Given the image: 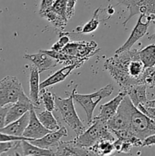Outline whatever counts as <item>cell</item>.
<instances>
[{
    "label": "cell",
    "instance_id": "1",
    "mask_svg": "<svg viewBox=\"0 0 155 156\" xmlns=\"http://www.w3.org/2000/svg\"><path fill=\"white\" fill-rule=\"evenodd\" d=\"M137 49H130L108 58L104 62V68L109 72L112 79L122 88L127 91L132 85H137L129 74V64L135 57L138 56Z\"/></svg>",
    "mask_w": 155,
    "mask_h": 156
},
{
    "label": "cell",
    "instance_id": "2",
    "mask_svg": "<svg viewBox=\"0 0 155 156\" xmlns=\"http://www.w3.org/2000/svg\"><path fill=\"white\" fill-rule=\"evenodd\" d=\"M91 124L88 129H85L81 134L74 139L75 143L79 146L89 149L101 140L115 141V135L109 129L107 123L94 118Z\"/></svg>",
    "mask_w": 155,
    "mask_h": 156
},
{
    "label": "cell",
    "instance_id": "3",
    "mask_svg": "<svg viewBox=\"0 0 155 156\" xmlns=\"http://www.w3.org/2000/svg\"><path fill=\"white\" fill-rule=\"evenodd\" d=\"M75 86L73 89V98L74 101L78 103L82 107L86 113L87 120L88 124H91L93 121L94 110L100 101L111 95L114 90L112 84H108L103 88H100L98 91L91 94H78L76 92Z\"/></svg>",
    "mask_w": 155,
    "mask_h": 156
},
{
    "label": "cell",
    "instance_id": "4",
    "mask_svg": "<svg viewBox=\"0 0 155 156\" xmlns=\"http://www.w3.org/2000/svg\"><path fill=\"white\" fill-rule=\"evenodd\" d=\"M55 105L60 112L63 121L75 133L76 135H80L86 129V126L78 117L74 108L73 92L67 98H62L55 94Z\"/></svg>",
    "mask_w": 155,
    "mask_h": 156
},
{
    "label": "cell",
    "instance_id": "5",
    "mask_svg": "<svg viewBox=\"0 0 155 156\" xmlns=\"http://www.w3.org/2000/svg\"><path fill=\"white\" fill-rule=\"evenodd\" d=\"M129 129L143 141L146 137L155 134V120L135 106L131 114Z\"/></svg>",
    "mask_w": 155,
    "mask_h": 156
},
{
    "label": "cell",
    "instance_id": "6",
    "mask_svg": "<svg viewBox=\"0 0 155 156\" xmlns=\"http://www.w3.org/2000/svg\"><path fill=\"white\" fill-rule=\"evenodd\" d=\"M25 94L19 79L8 76L0 80V106H7L18 101Z\"/></svg>",
    "mask_w": 155,
    "mask_h": 156
},
{
    "label": "cell",
    "instance_id": "7",
    "mask_svg": "<svg viewBox=\"0 0 155 156\" xmlns=\"http://www.w3.org/2000/svg\"><path fill=\"white\" fill-rule=\"evenodd\" d=\"M134 107L135 105L129 95L126 94L120 103L115 115L106 122L109 129L112 130L129 129L131 114Z\"/></svg>",
    "mask_w": 155,
    "mask_h": 156
},
{
    "label": "cell",
    "instance_id": "8",
    "mask_svg": "<svg viewBox=\"0 0 155 156\" xmlns=\"http://www.w3.org/2000/svg\"><path fill=\"white\" fill-rule=\"evenodd\" d=\"M154 21V15H152V14L150 15H146V14L139 15L138 21H137L133 30L131 32L129 38L122 46H121L118 50H115V53H121V52L132 49V46H134L135 43L138 42L141 38H142L147 34V29H148L150 24Z\"/></svg>",
    "mask_w": 155,
    "mask_h": 156
},
{
    "label": "cell",
    "instance_id": "9",
    "mask_svg": "<svg viewBox=\"0 0 155 156\" xmlns=\"http://www.w3.org/2000/svg\"><path fill=\"white\" fill-rule=\"evenodd\" d=\"M118 5H122L127 8L129 15L123 22L126 26L129 20L134 16L141 14L155 15V0H117Z\"/></svg>",
    "mask_w": 155,
    "mask_h": 156
},
{
    "label": "cell",
    "instance_id": "10",
    "mask_svg": "<svg viewBox=\"0 0 155 156\" xmlns=\"http://www.w3.org/2000/svg\"><path fill=\"white\" fill-rule=\"evenodd\" d=\"M33 108V109H39L31 101L30 98L27 96V94H24L18 99V101L10 105L7 114H6L5 125L18 120L25 113L30 111Z\"/></svg>",
    "mask_w": 155,
    "mask_h": 156
},
{
    "label": "cell",
    "instance_id": "11",
    "mask_svg": "<svg viewBox=\"0 0 155 156\" xmlns=\"http://www.w3.org/2000/svg\"><path fill=\"white\" fill-rule=\"evenodd\" d=\"M92 43L73 42L70 44L68 43L61 51L79 59H88L91 56L97 53V50H96L97 44L94 43L93 45H91Z\"/></svg>",
    "mask_w": 155,
    "mask_h": 156
},
{
    "label": "cell",
    "instance_id": "12",
    "mask_svg": "<svg viewBox=\"0 0 155 156\" xmlns=\"http://www.w3.org/2000/svg\"><path fill=\"white\" fill-rule=\"evenodd\" d=\"M68 130L65 126L60 127L59 129L56 131H52L46 134L42 138L33 140L29 141L32 144L36 146L43 148L46 149H52L53 148H56L60 143V140L62 137L68 136Z\"/></svg>",
    "mask_w": 155,
    "mask_h": 156
},
{
    "label": "cell",
    "instance_id": "13",
    "mask_svg": "<svg viewBox=\"0 0 155 156\" xmlns=\"http://www.w3.org/2000/svg\"><path fill=\"white\" fill-rule=\"evenodd\" d=\"M50 132H52V131H50L46 128L44 127L40 123L35 112V109L33 108L30 110L29 123L23 133V136L28 139L29 141H31V140L42 138Z\"/></svg>",
    "mask_w": 155,
    "mask_h": 156
},
{
    "label": "cell",
    "instance_id": "14",
    "mask_svg": "<svg viewBox=\"0 0 155 156\" xmlns=\"http://www.w3.org/2000/svg\"><path fill=\"white\" fill-rule=\"evenodd\" d=\"M24 57L33 62L40 73L54 68L59 62L57 59H53L52 56H50L43 50H40L39 53H35V54H26L24 55Z\"/></svg>",
    "mask_w": 155,
    "mask_h": 156
},
{
    "label": "cell",
    "instance_id": "15",
    "mask_svg": "<svg viewBox=\"0 0 155 156\" xmlns=\"http://www.w3.org/2000/svg\"><path fill=\"white\" fill-rule=\"evenodd\" d=\"M126 94H127L126 91L122 90V91L119 92V94L112 100H110L107 103L102 105L100 108L99 114L94 118L106 123L108 120H110L115 115L120 103Z\"/></svg>",
    "mask_w": 155,
    "mask_h": 156
},
{
    "label": "cell",
    "instance_id": "16",
    "mask_svg": "<svg viewBox=\"0 0 155 156\" xmlns=\"http://www.w3.org/2000/svg\"><path fill=\"white\" fill-rule=\"evenodd\" d=\"M56 149L54 155H94L89 149L79 146L74 140L67 142L60 141Z\"/></svg>",
    "mask_w": 155,
    "mask_h": 156
},
{
    "label": "cell",
    "instance_id": "17",
    "mask_svg": "<svg viewBox=\"0 0 155 156\" xmlns=\"http://www.w3.org/2000/svg\"><path fill=\"white\" fill-rule=\"evenodd\" d=\"M84 63V62H74V63L68 64L66 66H64L63 68H62L61 69L56 72V73L53 75H52L51 76L47 78V79H46V80H44L43 82L40 83V89L48 88V87L52 86V85H56V84L60 83V82H63V81L69 76L70 73H71L73 70L75 69L76 68L80 67L81 66L83 65Z\"/></svg>",
    "mask_w": 155,
    "mask_h": 156
},
{
    "label": "cell",
    "instance_id": "18",
    "mask_svg": "<svg viewBox=\"0 0 155 156\" xmlns=\"http://www.w3.org/2000/svg\"><path fill=\"white\" fill-rule=\"evenodd\" d=\"M29 118L30 111H27L18 120L5 125L4 127L0 129V132L15 136H23V133L29 123Z\"/></svg>",
    "mask_w": 155,
    "mask_h": 156
},
{
    "label": "cell",
    "instance_id": "19",
    "mask_svg": "<svg viewBox=\"0 0 155 156\" xmlns=\"http://www.w3.org/2000/svg\"><path fill=\"white\" fill-rule=\"evenodd\" d=\"M29 84H30V93L29 98L35 105V106L40 108V73L37 69L35 66L30 67V74L29 79Z\"/></svg>",
    "mask_w": 155,
    "mask_h": 156
},
{
    "label": "cell",
    "instance_id": "20",
    "mask_svg": "<svg viewBox=\"0 0 155 156\" xmlns=\"http://www.w3.org/2000/svg\"><path fill=\"white\" fill-rule=\"evenodd\" d=\"M77 1L78 0H56L52 9L69 21L74 14Z\"/></svg>",
    "mask_w": 155,
    "mask_h": 156
},
{
    "label": "cell",
    "instance_id": "21",
    "mask_svg": "<svg viewBox=\"0 0 155 156\" xmlns=\"http://www.w3.org/2000/svg\"><path fill=\"white\" fill-rule=\"evenodd\" d=\"M147 88L145 85L138 84L132 85L126 91L129 98L136 108L140 105H145L148 101L147 98Z\"/></svg>",
    "mask_w": 155,
    "mask_h": 156
},
{
    "label": "cell",
    "instance_id": "22",
    "mask_svg": "<svg viewBox=\"0 0 155 156\" xmlns=\"http://www.w3.org/2000/svg\"><path fill=\"white\" fill-rule=\"evenodd\" d=\"M23 155H54V152L50 149H43L32 144L27 140H22L21 143Z\"/></svg>",
    "mask_w": 155,
    "mask_h": 156
},
{
    "label": "cell",
    "instance_id": "23",
    "mask_svg": "<svg viewBox=\"0 0 155 156\" xmlns=\"http://www.w3.org/2000/svg\"><path fill=\"white\" fill-rule=\"evenodd\" d=\"M36 115L43 126L50 131H56L60 128L57 120L54 117L52 111L45 109Z\"/></svg>",
    "mask_w": 155,
    "mask_h": 156
},
{
    "label": "cell",
    "instance_id": "24",
    "mask_svg": "<svg viewBox=\"0 0 155 156\" xmlns=\"http://www.w3.org/2000/svg\"><path fill=\"white\" fill-rule=\"evenodd\" d=\"M140 60L144 64V68L155 66V44H150L138 50Z\"/></svg>",
    "mask_w": 155,
    "mask_h": 156
},
{
    "label": "cell",
    "instance_id": "25",
    "mask_svg": "<svg viewBox=\"0 0 155 156\" xmlns=\"http://www.w3.org/2000/svg\"><path fill=\"white\" fill-rule=\"evenodd\" d=\"M40 16L42 18H46L47 20V21H49L52 25H53L55 27H56V28L59 29L61 30L65 29V26L67 25V23L68 21V20L65 19L62 15H59L56 12H55L53 9L46 11L43 14H42Z\"/></svg>",
    "mask_w": 155,
    "mask_h": 156
},
{
    "label": "cell",
    "instance_id": "26",
    "mask_svg": "<svg viewBox=\"0 0 155 156\" xmlns=\"http://www.w3.org/2000/svg\"><path fill=\"white\" fill-rule=\"evenodd\" d=\"M112 143L113 142L110 140H103L93 146L92 147L89 148V149L94 153V155H111L115 151Z\"/></svg>",
    "mask_w": 155,
    "mask_h": 156
},
{
    "label": "cell",
    "instance_id": "27",
    "mask_svg": "<svg viewBox=\"0 0 155 156\" xmlns=\"http://www.w3.org/2000/svg\"><path fill=\"white\" fill-rule=\"evenodd\" d=\"M100 9H96L94 12V15L93 17L91 18V19L88 21V23L84 24V25L82 27L81 30L80 31H78V34H91L92 32L95 31L99 27V24H100V19H99V14H100Z\"/></svg>",
    "mask_w": 155,
    "mask_h": 156
},
{
    "label": "cell",
    "instance_id": "28",
    "mask_svg": "<svg viewBox=\"0 0 155 156\" xmlns=\"http://www.w3.org/2000/svg\"><path fill=\"white\" fill-rule=\"evenodd\" d=\"M140 84L145 85L147 88H153L155 87V66L144 69L139 80Z\"/></svg>",
    "mask_w": 155,
    "mask_h": 156
},
{
    "label": "cell",
    "instance_id": "29",
    "mask_svg": "<svg viewBox=\"0 0 155 156\" xmlns=\"http://www.w3.org/2000/svg\"><path fill=\"white\" fill-rule=\"evenodd\" d=\"M40 100L42 101L46 110L53 111L55 110V94L50 92L46 88H42L40 91Z\"/></svg>",
    "mask_w": 155,
    "mask_h": 156
},
{
    "label": "cell",
    "instance_id": "30",
    "mask_svg": "<svg viewBox=\"0 0 155 156\" xmlns=\"http://www.w3.org/2000/svg\"><path fill=\"white\" fill-rule=\"evenodd\" d=\"M22 140L18 141H9V142H0V155L8 152L11 149H15L21 146Z\"/></svg>",
    "mask_w": 155,
    "mask_h": 156
},
{
    "label": "cell",
    "instance_id": "31",
    "mask_svg": "<svg viewBox=\"0 0 155 156\" xmlns=\"http://www.w3.org/2000/svg\"><path fill=\"white\" fill-rule=\"evenodd\" d=\"M68 43H69V38H68V37H67L66 35H64V36L61 37L59 38V40L56 44H53V47H51L50 50H55V51H61L64 48V47L65 45H67Z\"/></svg>",
    "mask_w": 155,
    "mask_h": 156
},
{
    "label": "cell",
    "instance_id": "32",
    "mask_svg": "<svg viewBox=\"0 0 155 156\" xmlns=\"http://www.w3.org/2000/svg\"><path fill=\"white\" fill-rule=\"evenodd\" d=\"M18 140H29L24 136H15L9 135L0 132V142H9V141H18Z\"/></svg>",
    "mask_w": 155,
    "mask_h": 156
},
{
    "label": "cell",
    "instance_id": "33",
    "mask_svg": "<svg viewBox=\"0 0 155 156\" xmlns=\"http://www.w3.org/2000/svg\"><path fill=\"white\" fill-rule=\"evenodd\" d=\"M137 108L143 114L155 120V108H150V107H146L143 105H140L137 107Z\"/></svg>",
    "mask_w": 155,
    "mask_h": 156
},
{
    "label": "cell",
    "instance_id": "34",
    "mask_svg": "<svg viewBox=\"0 0 155 156\" xmlns=\"http://www.w3.org/2000/svg\"><path fill=\"white\" fill-rule=\"evenodd\" d=\"M55 1H56V0H42L40 2V7L39 11L40 15L43 14L44 12H46V11L52 9Z\"/></svg>",
    "mask_w": 155,
    "mask_h": 156
},
{
    "label": "cell",
    "instance_id": "35",
    "mask_svg": "<svg viewBox=\"0 0 155 156\" xmlns=\"http://www.w3.org/2000/svg\"><path fill=\"white\" fill-rule=\"evenodd\" d=\"M9 106H0V129L5 126V117Z\"/></svg>",
    "mask_w": 155,
    "mask_h": 156
},
{
    "label": "cell",
    "instance_id": "36",
    "mask_svg": "<svg viewBox=\"0 0 155 156\" xmlns=\"http://www.w3.org/2000/svg\"><path fill=\"white\" fill-rule=\"evenodd\" d=\"M132 147H133V146H132L129 142L123 141V140H122L121 146H120V149L118 152H119V153L129 154L131 152V150H132Z\"/></svg>",
    "mask_w": 155,
    "mask_h": 156
},
{
    "label": "cell",
    "instance_id": "37",
    "mask_svg": "<svg viewBox=\"0 0 155 156\" xmlns=\"http://www.w3.org/2000/svg\"><path fill=\"white\" fill-rule=\"evenodd\" d=\"M155 145V134L150 135L149 136L146 137L142 141V145L141 146H151Z\"/></svg>",
    "mask_w": 155,
    "mask_h": 156
},
{
    "label": "cell",
    "instance_id": "38",
    "mask_svg": "<svg viewBox=\"0 0 155 156\" xmlns=\"http://www.w3.org/2000/svg\"><path fill=\"white\" fill-rule=\"evenodd\" d=\"M146 107H150V108H155V100H151V101H147L145 103V105H144Z\"/></svg>",
    "mask_w": 155,
    "mask_h": 156
},
{
    "label": "cell",
    "instance_id": "39",
    "mask_svg": "<svg viewBox=\"0 0 155 156\" xmlns=\"http://www.w3.org/2000/svg\"><path fill=\"white\" fill-rule=\"evenodd\" d=\"M147 39L150 40V41H155V32L153 34H152L149 35L147 37Z\"/></svg>",
    "mask_w": 155,
    "mask_h": 156
}]
</instances>
